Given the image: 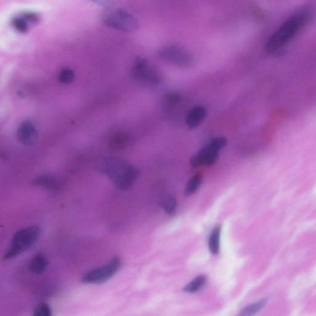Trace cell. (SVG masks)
Returning <instances> with one entry per match:
<instances>
[{"mask_svg":"<svg viewBox=\"0 0 316 316\" xmlns=\"http://www.w3.org/2000/svg\"><path fill=\"white\" fill-rule=\"evenodd\" d=\"M221 234V227L217 225L212 230L208 242V246L211 253L212 254H217L220 250V237Z\"/></svg>","mask_w":316,"mask_h":316,"instance_id":"10","label":"cell"},{"mask_svg":"<svg viewBox=\"0 0 316 316\" xmlns=\"http://www.w3.org/2000/svg\"><path fill=\"white\" fill-rule=\"evenodd\" d=\"M207 115V109L204 107L195 106L188 112L186 118V124L191 129L197 128L204 122Z\"/></svg>","mask_w":316,"mask_h":316,"instance_id":"8","label":"cell"},{"mask_svg":"<svg viewBox=\"0 0 316 316\" xmlns=\"http://www.w3.org/2000/svg\"><path fill=\"white\" fill-rule=\"evenodd\" d=\"M33 315L35 316H51L53 315L52 310L48 304H40L34 310Z\"/></svg>","mask_w":316,"mask_h":316,"instance_id":"16","label":"cell"},{"mask_svg":"<svg viewBox=\"0 0 316 316\" xmlns=\"http://www.w3.org/2000/svg\"><path fill=\"white\" fill-rule=\"evenodd\" d=\"M166 102L170 105H175L182 101V97L180 94L176 92H170L165 95Z\"/></svg>","mask_w":316,"mask_h":316,"instance_id":"18","label":"cell"},{"mask_svg":"<svg viewBox=\"0 0 316 316\" xmlns=\"http://www.w3.org/2000/svg\"><path fill=\"white\" fill-rule=\"evenodd\" d=\"M89 1L104 8H112L117 5L119 0H89Z\"/></svg>","mask_w":316,"mask_h":316,"instance_id":"19","label":"cell"},{"mask_svg":"<svg viewBox=\"0 0 316 316\" xmlns=\"http://www.w3.org/2000/svg\"><path fill=\"white\" fill-rule=\"evenodd\" d=\"M268 299H263L258 302L251 304V305L246 306L243 310L242 311L241 315L242 316H252L256 315V313L261 311L265 307L268 303Z\"/></svg>","mask_w":316,"mask_h":316,"instance_id":"14","label":"cell"},{"mask_svg":"<svg viewBox=\"0 0 316 316\" xmlns=\"http://www.w3.org/2000/svg\"><path fill=\"white\" fill-rule=\"evenodd\" d=\"M227 140L224 137L212 139L191 158L190 163L194 168L214 165L219 159V152L226 146Z\"/></svg>","mask_w":316,"mask_h":316,"instance_id":"4","label":"cell"},{"mask_svg":"<svg viewBox=\"0 0 316 316\" xmlns=\"http://www.w3.org/2000/svg\"><path fill=\"white\" fill-rule=\"evenodd\" d=\"M102 21L109 28L126 33L138 30L140 26L136 17L121 9H109L105 12L102 16Z\"/></svg>","mask_w":316,"mask_h":316,"instance_id":"3","label":"cell"},{"mask_svg":"<svg viewBox=\"0 0 316 316\" xmlns=\"http://www.w3.org/2000/svg\"><path fill=\"white\" fill-rule=\"evenodd\" d=\"M202 176L200 174L193 176L186 185L184 190L185 195L188 197V196L192 195L197 192L202 184Z\"/></svg>","mask_w":316,"mask_h":316,"instance_id":"12","label":"cell"},{"mask_svg":"<svg viewBox=\"0 0 316 316\" xmlns=\"http://www.w3.org/2000/svg\"><path fill=\"white\" fill-rule=\"evenodd\" d=\"M11 26L21 34H26L29 30V24L21 15L14 17L11 19Z\"/></svg>","mask_w":316,"mask_h":316,"instance_id":"15","label":"cell"},{"mask_svg":"<svg viewBox=\"0 0 316 316\" xmlns=\"http://www.w3.org/2000/svg\"><path fill=\"white\" fill-rule=\"evenodd\" d=\"M207 282V278L205 276H199L193 279L183 288V291L187 293H195L199 291Z\"/></svg>","mask_w":316,"mask_h":316,"instance_id":"13","label":"cell"},{"mask_svg":"<svg viewBox=\"0 0 316 316\" xmlns=\"http://www.w3.org/2000/svg\"><path fill=\"white\" fill-rule=\"evenodd\" d=\"M48 264V260L46 257L43 254L37 253L31 259L29 263V269L32 273L36 275H40L46 271Z\"/></svg>","mask_w":316,"mask_h":316,"instance_id":"9","label":"cell"},{"mask_svg":"<svg viewBox=\"0 0 316 316\" xmlns=\"http://www.w3.org/2000/svg\"><path fill=\"white\" fill-rule=\"evenodd\" d=\"M158 56L161 60L178 68H189L194 63L192 54L181 46L169 45L159 50Z\"/></svg>","mask_w":316,"mask_h":316,"instance_id":"6","label":"cell"},{"mask_svg":"<svg viewBox=\"0 0 316 316\" xmlns=\"http://www.w3.org/2000/svg\"><path fill=\"white\" fill-rule=\"evenodd\" d=\"M40 229L37 225L23 228L13 235L3 256L4 260L16 258L30 249L38 241Z\"/></svg>","mask_w":316,"mask_h":316,"instance_id":"2","label":"cell"},{"mask_svg":"<svg viewBox=\"0 0 316 316\" xmlns=\"http://www.w3.org/2000/svg\"><path fill=\"white\" fill-rule=\"evenodd\" d=\"M132 74L137 81L151 86H157L163 80L162 75L159 71L152 67L148 61L140 58L136 60Z\"/></svg>","mask_w":316,"mask_h":316,"instance_id":"7","label":"cell"},{"mask_svg":"<svg viewBox=\"0 0 316 316\" xmlns=\"http://www.w3.org/2000/svg\"><path fill=\"white\" fill-rule=\"evenodd\" d=\"M311 13L307 9L297 12L286 20L269 38L266 51L274 55L280 53L310 21Z\"/></svg>","mask_w":316,"mask_h":316,"instance_id":"1","label":"cell"},{"mask_svg":"<svg viewBox=\"0 0 316 316\" xmlns=\"http://www.w3.org/2000/svg\"><path fill=\"white\" fill-rule=\"evenodd\" d=\"M160 205L167 214L173 215L177 210V203L176 198L173 195H167L161 198Z\"/></svg>","mask_w":316,"mask_h":316,"instance_id":"11","label":"cell"},{"mask_svg":"<svg viewBox=\"0 0 316 316\" xmlns=\"http://www.w3.org/2000/svg\"><path fill=\"white\" fill-rule=\"evenodd\" d=\"M20 15L30 24H36L40 21V17L39 14L33 11H25L21 13Z\"/></svg>","mask_w":316,"mask_h":316,"instance_id":"17","label":"cell"},{"mask_svg":"<svg viewBox=\"0 0 316 316\" xmlns=\"http://www.w3.org/2000/svg\"><path fill=\"white\" fill-rule=\"evenodd\" d=\"M121 266V259L118 257H114L105 265L87 272L83 276L82 282L92 285H99L106 282L118 273Z\"/></svg>","mask_w":316,"mask_h":316,"instance_id":"5","label":"cell"}]
</instances>
